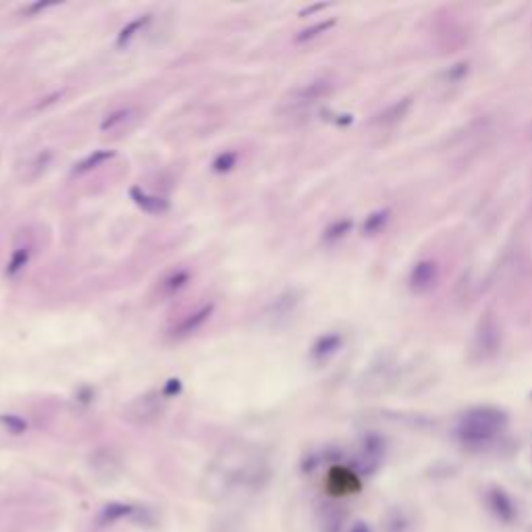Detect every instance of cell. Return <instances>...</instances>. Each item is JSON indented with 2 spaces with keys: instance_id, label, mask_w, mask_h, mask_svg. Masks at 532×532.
Listing matches in <instances>:
<instances>
[{
  "instance_id": "52a82bcc",
  "label": "cell",
  "mask_w": 532,
  "mask_h": 532,
  "mask_svg": "<svg viewBox=\"0 0 532 532\" xmlns=\"http://www.w3.org/2000/svg\"><path fill=\"white\" fill-rule=\"evenodd\" d=\"M333 90V84L327 82V79H316V82H310V84H304L300 88H296L294 92H289L287 96V102L292 106H304V104H312L325 96H329Z\"/></svg>"
},
{
  "instance_id": "ba28073f",
  "label": "cell",
  "mask_w": 532,
  "mask_h": 532,
  "mask_svg": "<svg viewBox=\"0 0 532 532\" xmlns=\"http://www.w3.org/2000/svg\"><path fill=\"white\" fill-rule=\"evenodd\" d=\"M129 198L133 200V204L137 206V208H142L144 212H148V214H164V212H169L171 210V202L167 200V198H162V196H156V193H150V191H146V189H142L140 185H133L131 189H129Z\"/></svg>"
},
{
  "instance_id": "603a6c76",
  "label": "cell",
  "mask_w": 532,
  "mask_h": 532,
  "mask_svg": "<svg viewBox=\"0 0 532 532\" xmlns=\"http://www.w3.org/2000/svg\"><path fill=\"white\" fill-rule=\"evenodd\" d=\"M50 7H57L55 0H44V3H32V5H26V7H23V15H28V17H36L38 13H42V11H46V9H50Z\"/></svg>"
},
{
  "instance_id": "484cf974",
  "label": "cell",
  "mask_w": 532,
  "mask_h": 532,
  "mask_svg": "<svg viewBox=\"0 0 532 532\" xmlns=\"http://www.w3.org/2000/svg\"><path fill=\"white\" fill-rule=\"evenodd\" d=\"M350 532H370V530H368V526H366V524H358V526H354Z\"/></svg>"
},
{
  "instance_id": "e0dca14e",
  "label": "cell",
  "mask_w": 532,
  "mask_h": 532,
  "mask_svg": "<svg viewBox=\"0 0 532 532\" xmlns=\"http://www.w3.org/2000/svg\"><path fill=\"white\" fill-rule=\"evenodd\" d=\"M131 113H133V111H131L129 106H123V108H117V111L108 113V115L100 121V131L106 133V131L119 129L121 125H125V123L131 119Z\"/></svg>"
},
{
  "instance_id": "8992f818",
  "label": "cell",
  "mask_w": 532,
  "mask_h": 532,
  "mask_svg": "<svg viewBox=\"0 0 532 532\" xmlns=\"http://www.w3.org/2000/svg\"><path fill=\"white\" fill-rule=\"evenodd\" d=\"M298 302H300V298H298V294H296L294 289L283 292L281 296H277V298L269 304V308L264 310V321H269L273 327H279L283 321H287V319L294 314Z\"/></svg>"
},
{
  "instance_id": "cb8c5ba5",
  "label": "cell",
  "mask_w": 532,
  "mask_h": 532,
  "mask_svg": "<svg viewBox=\"0 0 532 532\" xmlns=\"http://www.w3.org/2000/svg\"><path fill=\"white\" fill-rule=\"evenodd\" d=\"M345 229H348V222H337V225H333L331 229H327V233H325V237L327 239H335V237H341L343 233H345Z\"/></svg>"
},
{
  "instance_id": "2e32d148",
  "label": "cell",
  "mask_w": 532,
  "mask_h": 532,
  "mask_svg": "<svg viewBox=\"0 0 532 532\" xmlns=\"http://www.w3.org/2000/svg\"><path fill=\"white\" fill-rule=\"evenodd\" d=\"M152 21V15H140V17H135L133 21H129L119 34H117V48H123V46H127L137 34H142L144 32V28L148 26Z\"/></svg>"
},
{
  "instance_id": "6da1fadb",
  "label": "cell",
  "mask_w": 532,
  "mask_h": 532,
  "mask_svg": "<svg viewBox=\"0 0 532 532\" xmlns=\"http://www.w3.org/2000/svg\"><path fill=\"white\" fill-rule=\"evenodd\" d=\"M266 476L264 455L243 443H233L218 451L208 464L202 480L200 495L212 503L229 497L237 486H256Z\"/></svg>"
},
{
  "instance_id": "7402d4cb",
  "label": "cell",
  "mask_w": 532,
  "mask_h": 532,
  "mask_svg": "<svg viewBox=\"0 0 532 532\" xmlns=\"http://www.w3.org/2000/svg\"><path fill=\"white\" fill-rule=\"evenodd\" d=\"M181 389H183V385H181L179 379H169V381L162 385L160 395H162L164 399H171V397H177V395L181 393Z\"/></svg>"
},
{
  "instance_id": "4fadbf2b",
  "label": "cell",
  "mask_w": 532,
  "mask_h": 532,
  "mask_svg": "<svg viewBox=\"0 0 532 532\" xmlns=\"http://www.w3.org/2000/svg\"><path fill=\"white\" fill-rule=\"evenodd\" d=\"M32 260V245H19L13 249L9 262H7V269H5V277L15 279L17 275H21L26 271V266Z\"/></svg>"
},
{
  "instance_id": "7c38bea8",
  "label": "cell",
  "mask_w": 532,
  "mask_h": 532,
  "mask_svg": "<svg viewBox=\"0 0 532 532\" xmlns=\"http://www.w3.org/2000/svg\"><path fill=\"white\" fill-rule=\"evenodd\" d=\"M488 505L495 511V515L499 520H503V522H511L515 517V505H513V501L501 488H495L488 495Z\"/></svg>"
},
{
  "instance_id": "9c48e42d",
  "label": "cell",
  "mask_w": 532,
  "mask_h": 532,
  "mask_svg": "<svg viewBox=\"0 0 532 532\" xmlns=\"http://www.w3.org/2000/svg\"><path fill=\"white\" fill-rule=\"evenodd\" d=\"M50 162H53V152H50V150H40V152H36L34 156H30V158L23 162V167H21V171H19V179H21L23 183L38 181V179L46 173V169L50 167Z\"/></svg>"
},
{
  "instance_id": "d4e9b609",
  "label": "cell",
  "mask_w": 532,
  "mask_h": 532,
  "mask_svg": "<svg viewBox=\"0 0 532 532\" xmlns=\"http://www.w3.org/2000/svg\"><path fill=\"white\" fill-rule=\"evenodd\" d=\"M61 96H63V92H55V94H50L48 98H44V102H38V104H36V111L46 108L48 104H55L57 100H61Z\"/></svg>"
},
{
  "instance_id": "8fae6325",
  "label": "cell",
  "mask_w": 532,
  "mask_h": 532,
  "mask_svg": "<svg viewBox=\"0 0 532 532\" xmlns=\"http://www.w3.org/2000/svg\"><path fill=\"white\" fill-rule=\"evenodd\" d=\"M115 154H117L115 150H94L92 154H88L86 158H82L77 164H73L71 175L79 177V175H86V173H90V171H96V169L102 167L104 162L113 160Z\"/></svg>"
},
{
  "instance_id": "7a4b0ae2",
  "label": "cell",
  "mask_w": 532,
  "mask_h": 532,
  "mask_svg": "<svg viewBox=\"0 0 532 532\" xmlns=\"http://www.w3.org/2000/svg\"><path fill=\"white\" fill-rule=\"evenodd\" d=\"M501 414L497 412H491V410H478V412H472L464 424H462V437L468 441V443H482V441H488L491 437H495V433L501 428Z\"/></svg>"
},
{
  "instance_id": "3957f363",
  "label": "cell",
  "mask_w": 532,
  "mask_h": 532,
  "mask_svg": "<svg viewBox=\"0 0 532 532\" xmlns=\"http://www.w3.org/2000/svg\"><path fill=\"white\" fill-rule=\"evenodd\" d=\"M90 470L94 472V476L102 482H113L121 476V470H123V462L121 457L108 449V447H102L98 449L94 455H90Z\"/></svg>"
},
{
  "instance_id": "5bb4252c",
  "label": "cell",
  "mask_w": 532,
  "mask_h": 532,
  "mask_svg": "<svg viewBox=\"0 0 532 532\" xmlns=\"http://www.w3.org/2000/svg\"><path fill=\"white\" fill-rule=\"evenodd\" d=\"M135 511H137V507H133L129 503H117L115 501V503H108V505L102 507V511L98 515V522H100V526H111V524H115V522H119L127 515H133Z\"/></svg>"
},
{
  "instance_id": "d6986e66",
  "label": "cell",
  "mask_w": 532,
  "mask_h": 532,
  "mask_svg": "<svg viewBox=\"0 0 532 532\" xmlns=\"http://www.w3.org/2000/svg\"><path fill=\"white\" fill-rule=\"evenodd\" d=\"M239 154L233 150H225L220 154H216V158L212 160V171L214 173H229L235 164H237Z\"/></svg>"
},
{
  "instance_id": "30bf717a",
  "label": "cell",
  "mask_w": 532,
  "mask_h": 532,
  "mask_svg": "<svg viewBox=\"0 0 532 532\" xmlns=\"http://www.w3.org/2000/svg\"><path fill=\"white\" fill-rule=\"evenodd\" d=\"M191 281V273L187 269H177L173 273H169L167 277H162L156 285V296L162 300H169L173 296H177L181 289H185Z\"/></svg>"
},
{
  "instance_id": "277c9868",
  "label": "cell",
  "mask_w": 532,
  "mask_h": 532,
  "mask_svg": "<svg viewBox=\"0 0 532 532\" xmlns=\"http://www.w3.org/2000/svg\"><path fill=\"white\" fill-rule=\"evenodd\" d=\"M212 314H214V304H204V306H200L198 310L185 314V316L169 331L171 339L179 341V339H185V337L198 333V331L212 319Z\"/></svg>"
},
{
  "instance_id": "9a60e30c",
  "label": "cell",
  "mask_w": 532,
  "mask_h": 532,
  "mask_svg": "<svg viewBox=\"0 0 532 532\" xmlns=\"http://www.w3.org/2000/svg\"><path fill=\"white\" fill-rule=\"evenodd\" d=\"M339 345H341V337H339V335H325V337H321V339L312 345L310 358H312L314 362H325L329 356H333V354L339 350Z\"/></svg>"
},
{
  "instance_id": "ac0fdd59",
  "label": "cell",
  "mask_w": 532,
  "mask_h": 532,
  "mask_svg": "<svg viewBox=\"0 0 532 532\" xmlns=\"http://www.w3.org/2000/svg\"><path fill=\"white\" fill-rule=\"evenodd\" d=\"M0 424H3L11 435H23L30 428L28 420L17 414H0Z\"/></svg>"
},
{
  "instance_id": "5b68a950",
  "label": "cell",
  "mask_w": 532,
  "mask_h": 532,
  "mask_svg": "<svg viewBox=\"0 0 532 532\" xmlns=\"http://www.w3.org/2000/svg\"><path fill=\"white\" fill-rule=\"evenodd\" d=\"M162 401L164 397L160 393H148L140 399H135L131 406H129V420L137 422V424H146V422H152L160 416L162 412Z\"/></svg>"
},
{
  "instance_id": "44dd1931",
  "label": "cell",
  "mask_w": 532,
  "mask_h": 532,
  "mask_svg": "<svg viewBox=\"0 0 532 532\" xmlns=\"http://www.w3.org/2000/svg\"><path fill=\"white\" fill-rule=\"evenodd\" d=\"M331 26H333V21L316 23V26H312V28H308V30L300 32V34L296 36V42H306V40H312V38H316V36L325 34V32H327V30H329Z\"/></svg>"
},
{
  "instance_id": "ffe728a7",
  "label": "cell",
  "mask_w": 532,
  "mask_h": 532,
  "mask_svg": "<svg viewBox=\"0 0 532 532\" xmlns=\"http://www.w3.org/2000/svg\"><path fill=\"white\" fill-rule=\"evenodd\" d=\"M385 528L387 532H410V520L401 511H393L391 515H387Z\"/></svg>"
}]
</instances>
